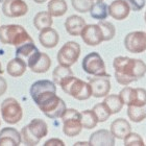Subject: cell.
Returning <instances> with one entry per match:
<instances>
[{
	"label": "cell",
	"mask_w": 146,
	"mask_h": 146,
	"mask_svg": "<svg viewBox=\"0 0 146 146\" xmlns=\"http://www.w3.org/2000/svg\"><path fill=\"white\" fill-rule=\"evenodd\" d=\"M65 143L60 139H50V140L46 141L44 146H64Z\"/></svg>",
	"instance_id": "cell-37"
},
{
	"label": "cell",
	"mask_w": 146,
	"mask_h": 146,
	"mask_svg": "<svg viewBox=\"0 0 146 146\" xmlns=\"http://www.w3.org/2000/svg\"><path fill=\"white\" fill-rule=\"evenodd\" d=\"M115 69L116 80L122 86H128L131 82L142 78L146 73V64L142 60L128 56H117L113 62Z\"/></svg>",
	"instance_id": "cell-1"
},
{
	"label": "cell",
	"mask_w": 146,
	"mask_h": 146,
	"mask_svg": "<svg viewBox=\"0 0 146 146\" xmlns=\"http://www.w3.org/2000/svg\"><path fill=\"white\" fill-rule=\"evenodd\" d=\"M73 75L72 70L70 69V67H66L63 65H58V67H55V69L53 70L52 73V77H53V82H55V85H61V82L66 79L69 76Z\"/></svg>",
	"instance_id": "cell-31"
},
{
	"label": "cell",
	"mask_w": 146,
	"mask_h": 146,
	"mask_svg": "<svg viewBox=\"0 0 146 146\" xmlns=\"http://www.w3.org/2000/svg\"><path fill=\"white\" fill-rule=\"evenodd\" d=\"M0 74H3V69H2V65L0 63Z\"/></svg>",
	"instance_id": "cell-40"
},
{
	"label": "cell",
	"mask_w": 146,
	"mask_h": 146,
	"mask_svg": "<svg viewBox=\"0 0 146 146\" xmlns=\"http://www.w3.org/2000/svg\"><path fill=\"white\" fill-rule=\"evenodd\" d=\"M86 25L87 24H86L85 19L77 15L70 16L65 21V28H66V31H67V33L70 36H80Z\"/></svg>",
	"instance_id": "cell-20"
},
{
	"label": "cell",
	"mask_w": 146,
	"mask_h": 146,
	"mask_svg": "<svg viewBox=\"0 0 146 146\" xmlns=\"http://www.w3.org/2000/svg\"><path fill=\"white\" fill-rule=\"evenodd\" d=\"M119 96L126 106H137V107L146 106V90L143 88L125 87L120 91Z\"/></svg>",
	"instance_id": "cell-11"
},
{
	"label": "cell",
	"mask_w": 146,
	"mask_h": 146,
	"mask_svg": "<svg viewBox=\"0 0 146 146\" xmlns=\"http://www.w3.org/2000/svg\"><path fill=\"white\" fill-rule=\"evenodd\" d=\"M35 2L36 3H39V4H42V3H44V2H46L47 0H34Z\"/></svg>",
	"instance_id": "cell-39"
},
{
	"label": "cell",
	"mask_w": 146,
	"mask_h": 146,
	"mask_svg": "<svg viewBox=\"0 0 146 146\" xmlns=\"http://www.w3.org/2000/svg\"><path fill=\"white\" fill-rule=\"evenodd\" d=\"M131 131V126L127 120L118 118L111 123V133L117 139H124L126 135Z\"/></svg>",
	"instance_id": "cell-22"
},
{
	"label": "cell",
	"mask_w": 146,
	"mask_h": 146,
	"mask_svg": "<svg viewBox=\"0 0 146 146\" xmlns=\"http://www.w3.org/2000/svg\"><path fill=\"white\" fill-rule=\"evenodd\" d=\"M38 108L42 111L44 115L51 119L61 118L65 111L67 110L65 101L61 97H58L56 94L53 95L52 97H50L46 101H44L40 106H38Z\"/></svg>",
	"instance_id": "cell-10"
},
{
	"label": "cell",
	"mask_w": 146,
	"mask_h": 146,
	"mask_svg": "<svg viewBox=\"0 0 146 146\" xmlns=\"http://www.w3.org/2000/svg\"><path fill=\"white\" fill-rule=\"evenodd\" d=\"M89 143L92 146H114L115 145V137L113 136L111 131L99 129V131H95L91 135Z\"/></svg>",
	"instance_id": "cell-19"
},
{
	"label": "cell",
	"mask_w": 146,
	"mask_h": 146,
	"mask_svg": "<svg viewBox=\"0 0 146 146\" xmlns=\"http://www.w3.org/2000/svg\"><path fill=\"white\" fill-rule=\"evenodd\" d=\"M128 4L131 5V11L134 12H139L145 6L146 0H126Z\"/></svg>",
	"instance_id": "cell-36"
},
{
	"label": "cell",
	"mask_w": 146,
	"mask_h": 146,
	"mask_svg": "<svg viewBox=\"0 0 146 146\" xmlns=\"http://www.w3.org/2000/svg\"><path fill=\"white\" fill-rule=\"evenodd\" d=\"M124 46L131 53H142L146 50V33L142 31H131L124 38Z\"/></svg>",
	"instance_id": "cell-12"
},
{
	"label": "cell",
	"mask_w": 146,
	"mask_h": 146,
	"mask_svg": "<svg viewBox=\"0 0 146 146\" xmlns=\"http://www.w3.org/2000/svg\"><path fill=\"white\" fill-rule=\"evenodd\" d=\"M36 51H39V49L36 48V46L34 44V42H27L17 47V49H16V56L21 58L23 60L25 58L26 61H28V58H31L33 54H35Z\"/></svg>",
	"instance_id": "cell-28"
},
{
	"label": "cell",
	"mask_w": 146,
	"mask_h": 146,
	"mask_svg": "<svg viewBox=\"0 0 146 146\" xmlns=\"http://www.w3.org/2000/svg\"><path fill=\"white\" fill-rule=\"evenodd\" d=\"M60 86L66 94L70 95L77 100H87L92 96V89L90 84L77 77H74L73 75L64 79Z\"/></svg>",
	"instance_id": "cell-3"
},
{
	"label": "cell",
	"mask_w": 146,
	"mask_h": 146,
	"mask_svg": "<svg viewBox=\"0 0 146 146\" xmlns=\"http://www.w3.org/2000/svg\"><path fill=\"white\" fill-rule=\"evenodd\" d=\"M90 14L93 19H97L99 21L106 20L109 16V5L104 1H96L92 6Z\"/></svg>",
	"instance_id": "cell-26"
},
{
	"label": "cell",
	"mask_w": 146,
	"mask_h": 146,
	"mask_svg": "<svg viewBox=\"0 0 146 146\" xmlns=\"http://www.w3.org/2000/svg\"><path fill=\"white\" fill-rule=\"evenodd\" d=\"M124 140L125 146H144V141L141 138L140 135L136 134V133H129L126 135V137L123 139Z\"/></svg>",
	"instance_id": "cell-35"
},
{
	"label": "cell",
	"mask_w": 146,
	"mask_h": 146,
	"mask_svg": "<svg viewBox=\"0 0 146 146\" xmlns=\"http://www.w3.org/2000/svg\"><path fill=\"white\" fill-rule=\"evenodd\" d=\"M51 60L48 54L36 51L27 61V67L35 73H45L50 69Z\"/></svg>",
	"instance_id": "cell-14"
},
{
	"label": "cell",
	"mask_w": 146,
	"mask_h": 146,
	"mask_svg": "<svg viewBox=\"0 0 146 146\" xmlns=\"http://www.w3.org/2000/svg\"><path fill=\"white\" fill-rule=\"evenodd\" d=\"M92 89V96L102 98L108 96L111 90V82L109 76H95L89 80Z\"/></svg>",
	"instance_id": "cell-16"
},
{
	"label": "cell",
	"mask_w": 146,
	"mask_h": 146,
	"mask_svg": "<svg viewBox=\"0 0 146 146\" xmlns=\"http://www.w3.org/2000/svg\"><path fill=\"white\" fill-rule=\"evenodd\" d=\"M28 12V5L24 0H4L2 13L9 18H19Z\"/></svg>",
	"instance_id": "cell-13"
},
{
	"label": "cell",
	"mask_w": 146,
	"mask_h": 146,
	"mask_svg": "<svg viewBox=\"0 0 146 146\" xmlns=\"http://www.w3.org/2000/svg\"><path fill=\"white\" fill-rule=\"evenodd\" d=\"M29 93L36 106H40L44 101L56 94V86L55 82L51 80L47 79L38 80L31 85Z\"/></svg>",
	"instance_id": "cell-5"
},
{
	"label": "cell",
	"mask_w": 146,
	"mask_h": 146,
	"mask_svg": "<svg viewBox=\"0 0 146 146\" xmlns=\"http://www.w3.org/2000/svg\"><path fill=\"white\" fill-rule=\"evenodd\" d=\"M104 104L107 107V109L109 110V112L111 113V115L113 114H117L122 110L124 102L122 101L121 97L119 95L116 94H111L108 95L104 97V100L102 101Z\"/></svg>",
	"instance_id": "cell-24"
},
{
	"label": "cell",
	"mask_w": 146,
	"mask_h": 146,
	"mask_svg": "<svg viewBox=\"0 0 146 146\" xmlns=\"http://www.w3.org/2000/svg\"><path fill=\"white\" fill-rule=\"evenodd\" d=\"M6 89H7V84H6V80L3 78L1 74H0V96H2L4 93L6 92Z\"/></svg>",
	"instance_id": "cell-38"
},
{
	"label": "cell",
	"mask_w": 146,
	"mask_h": 146,
	"mask_svg": "<svg viewBox=\"0 0 146 146\" xmlns=\"http://www.w3.org/2000/svg\"><path fill=\"white\" fill-rule=\"evenodd\" d=\"M2 1H3V0H0V2H2Z\"/></svg>",
	"instance_id": "cell-43"
},
{
	"label": "cell",
	"mask_w": 146,
	"mask_h": 146,
	"mask_svg": "<svg viewBox=\"0 0 146 146\" xmlns=\"http://www.w3.org/2000/svg\"><path fill=\"white\" fill-rule=\"evenodd\" d=\"M82 69L86 73L94 76H109L106 70V64L97 52H91L82 60Z\"/></svg>",
	"instance_id": "cell-8"
},
{
	"label": "cell",
	"mask_w": 146,
	"mask_h": 146,
	"mask_svg": "<svg viewBox=\"0 0 146 146\" xmlns=\"http://www.w3.org/2000/svg\"><path fill=\"white\" fill-rule=\"evenodd\" d=\"M53 24L52 16L49 14V12H40L38 13L34 18V25L38 31H43L46 28L51 27Z\"/></svg>",
	"instance_id": "cell-25"
},
{
	"label": "cell",
	"mask_w": 146,
	"mask_h": 146,
	"mask_svg": "<svg viewBox=\"0 0 146 146\" xmlns=\"http://www.w3.org/2000/svg\"><path fill=\"white\" fill-rule=\"evenodd\" d=\"M47 9L52 17H61L66 14L68 6L65 0H50L48 2Z\"/></svg>",
	"instance_id": "cell-27"
},
{
	"label": "cell",
	"mask_w": 146,
	"mask_h": 146,
	"mask_svg": "<svg viewBox=\"0 0 146 146\" xmlns=\"http://www.w3.org/2000/svg\"><path fill=\"white\" fill-rule=\"evenodd\" d=\"M95 1H104V0H95Z\"/></svg>",
	"instance_id": "cell-42"
},
{
	"label": "cell",
	"mask_w": 146,
	"mask_h": 146,
	"mask_svg": "<svg viewBox=\"0 0 146 146\" xmlns=\"http://www.w3.org/2000/svg\"><path fill=\"white\" fill-rule=\"evenodd\" d=\"M26 68H27V63L23 58L16 56L14 60L9 62L6 71L12 77H20L24 74Z\"/></svg>",
	"instance_id": "cell-23"
},
{
	"label": "cell",
	"mask_w": 146,
	"mask_h": 146,
	"mask_svg": "<svg viewBox=\"0 0 146 146\" xmlns=\"http://www.w3.org/2000/svg\"><path fill=\"white\" fill-rule=\"evenodd\" d=\"M131 11V5L126 0H114L109 5V15L118 21L127 18Z\"/></svg>",
	"instance_id": "cell-17"
},
{
	"label": "cell",
	"mask_w": 146,
	"mask_h": 146,
	"mask_svg": "<svg viewBox=\"0 0 146 146\" xmlns=\"http://www.w3.org/2000/svg\"><path fill=\"white\" fill-rule=\"evenodd\" d=\"M144 20H145V23H146V12H145V15H144Z\"/></svg>",
	"instance_id": "cell-41"
},
{
	"label": "cell",
	"mask_w": 146,
	"mask_h": 146,
	"mask_svg": "<svg viewBox=\"0 0 146 146\" xmlns=\"http://www.w3.org/2000/svg\"><path fill=\"white\" fill-rule=\"evenodd\" d=\"M21 141V133L16 128L4 127L0 131V146H19Z\"/></svg>",
	"instance_id": "cell-18"
},
{
	"label": "cell",
	"mask_w": 146,
	"mask_h": 146,
	"mask_svg": "<svg viewBox=\"0 0 146 146\" xmlns=\"http://www.w3.org/2000/svg\"><path fill=\"white\" fill-rule=\"evenodd\" d=\"M80 55V46L74 41H69L62 46L58 52V62L60 65L71 67L78 61Z\"/></svg>",
	"instance_id": "cell-9"
},
{
	"label": "cell",
	"mask_w": 146,
	"mask_h": 146,
	"mask_svg": "<svg viewBox=\"0 0 146 146\" xmlns=\"http://www.w3.org/2000/svg\"><path fill=\"white\" fill-rule=\"evenodd\" d=\"M95 0H71L73 9L79 13H88L91 11Z\"/></svg>",
	"instance_id": "cell-33"
},
{
	"label": "cell",
	"mask_w": 146,
	"mask_h": 146,
	"mask_svg": "<svg viewBox=\"0 0 146 146\" xmlns=\"http://www.w3.org/2000/svg\"><path fill=\"white\" fill-rule=\"evenodd\" d=\"M98 118L93 110H86L82 112V127L87 129H92L96 127L98 123Z\"/></svg>",
	"instance_id": "cell-29"
},
{
	"label": "cell",
	"mask_w": 146,
	"mask_h": 146,
	"mask_svg": "<svg viewBox=\"0 0 146 146\" xmlns=\"http://www.w3.org/2000/svg\"><path fill=\"white\" fill-rule=\"evenodd\" d=\"M48 134V126L42 119H33L29 124L21 129L22 142L26 145H38L42 138Z\"/></svg>",
	"instance_id": "cell-4"
},
{
	"label": "cell",
	"mask_w": 146,
	"mask_h": 146,
	"mask_svg": "<svg viewBox=\"0 0 146 146\" xmlns=\"http://www.w3.org/2000/svg\"><path fill=\"white\" fill-rule=\"evenodd\" d=\"M80 36L82 41L89 46H97L104 41L102 29L98 24L86 25Z\"/></svg>",
	"instance_id": "cell-15"
},
{
	"label": "cell",
	"mask_w": 146,
	"mask_h": 146,
	"mask_svg": "<svg viewBox=\"0 0 146 146\" xmlns=\"http://www.w3.org/2000/svg\"><path fill=\"white\" fill-rule=\"evenodd\" d=\"M98 25L101 27L102 29V33H104V41H110L112 40L116 35V28L115 26L109 21H106V20H102V21H99Z\"/></svg>",
	"instance_id": "cell-32"
},
{
	"label": "cell",
	"mask_w": 146,
	"mask_h": 146,
	"mask_svg": "<svg viewBox=\"0 0 146 146\" xmlns=\"http://www.w3.org/2000/svg\"><path fill=\"white\" fill-rule=\"evenodd\" d=\"M1 116L4 122L9 124H17L22 119L23 111L15 98H6L1 104Z\"/></svg>",
	"instance_id": "cell-7"
},
{
	"label": "cell",
	"mask_w": 146,
	"mask_h": 146,
	"mask_svg": "<svg viewBox=\"0 0 146 146\" xmlns=\"http://www.w3.org/2000/svg\"><path fill=\"white\" fill-rule=\"evenodd\" d=\"M127 116L133 122H142L146 119V110L143 107L137 106H127Z\"/></svg>",
	"instance_id": "cell-30"
},
{
	"label": "cell",
	"mask_w": 146,
	"mask_h": 146,
	"mask_svg": "<svg viewBox=\"0 0 146 146\" xmlns=\"http://www.w3.org/2000/svg\"><path fill=\"white\" fill-rule=\"evenodd\" d=\"M39 41L41 45L45 48H53L58 44L60 41V36L58 31L53 28L49 27L46 29L41 31L39 35Z\"/></svg>",
	"instance_id": "cell-21"
},
{
	"label": "cell",
	"mask_w": 146,
	"mask_h": 146,
	"mask_svg": "<svg viewBox=\"0 0 146 146\" xmlns=\"http://www.w3.org/2000/svg\"><path fill=\"white\" fill-rule=\"evenodd\" d=\"M63 120V131L68 137H75L82 129V113L74 109H67L61 117Z\"/></svg>",
	"instance_id": "cell-6"
},
{
	"label": "cell",
	"mask_w": 146,
	"mask_h": 146,
	"mask_svg": "<svg viewBox=\"0 0 146 146\" xmlns=\"http://www.w3.org/2000/svg\"><path fill=\"white\" fill-rule=\"evenodd\" d=\"M0 42L7 45L20 46L34 41L22 25L7 24L0 26Z\"/></svg>",
	"instance_id": "cell-2"
},
{
	"label": "cell",
	"mask_w": 146,
	"mask_h": 146,
	"mask_svg": "<svg viewBox=\"0 0 146 146\" xmlns=\"http://www.w3.org/2000/svg\"><path fill=\"white\" fill-rule=\"evenodd\" d=\"M93 111H94L96 116H97L98 121L99 122L107 121L108 119L110 118V116H111V113L109 112V110H108L107 107L104 104V102L95 104L94 108H93Z\"/></svg>",
	"instance_id": "cell-34"
}]
</instances>
